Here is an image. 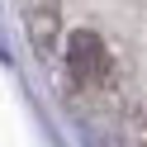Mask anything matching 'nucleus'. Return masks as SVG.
<instances>
[{"label": "nucleus", "mask_w": 147, "mask_h": 147, "mask_svg": "<svg viewBox=\"0 0 147 147\" xmlns=\"http://www.w3.org/2000/svg\"><path fill=\"white\" fill-rule=\"evenodd\" d=\"M67 67L76 76V86H100L114 76V52L95 29H76L67 38Z\"/></svg>", "instance_id": "obj_1"}]
</instances>
